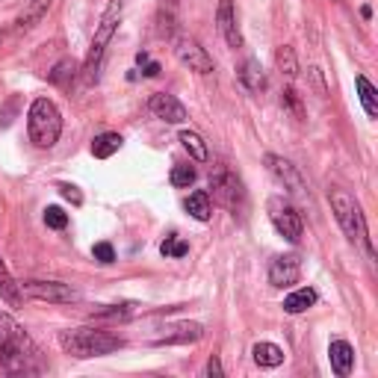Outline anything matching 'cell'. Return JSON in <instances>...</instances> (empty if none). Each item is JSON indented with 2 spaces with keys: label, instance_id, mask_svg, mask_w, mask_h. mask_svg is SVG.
I'll return each mask as SVG.
<instances>
[{
  "label": "cell",
  "instance_id": "8",
  "mask_svg": "<svg viewBox=\"0 0 378 378\" xmlns=\"http://www.w3.org/2000/svg\"><path fill=\"white\" fill-rule=\"evenodd\" d=\"M24 298H39V302H51V305H71L80 298V293L71 284L62 281H24L18 284Z\"/></svg>",
  "mask_w": 378,
  "mask_h": 378
},
{
  "label": "cell",
  "instance_id": "32",
  "mask_svg": "<svg viewBox=\"0 0 378 378\" xmlns=\"http://www.w3.org/2000/svg\"><path fill=\"white\" fill-rule=\"evenodd\" d=\"M60 192H62L65 201H71L74 207H80V204H83V195H80V189H77L74 183H60Z\"/></svg>",
  "mask_w": 378,
  "mask_h": 378
},
{
  "label": "cell",
  "instance_id": "18",
  "mask_svg": "<svg viewBox=\"0 0 378 378\" xmlns=\"http://www.w3.org/2000/svg\"><path fill=\"white\" fill-rule=\"evenodd\" d=\"M0 298H3L9 307H21V305H24V293H21V287H18L15 278L9 275L3 260H0Z\"/></svg>",
  "mask_w": 378,
  "mask_h": 378
},
{
  "label": "cell",
  "instance_id": "26",
  "mask_svg": "<svg viewBox=\"0 0 378 378\" xmlns=\"http://www.w3.org/2000/svg\"><path fill=\"white\" fill-rule=\"evenodd\" d=\"M74 74H77V62L74 60H62L53 65V71H48V80L53 86H69L74 80Z\"/></svg>",
  "mask_w": 378,
  "mask_h": 378
},
{
  "label": "cell",
  "instance_id": "19",
  "mask_svg": "<svg viewBox=\"0 0 378 378\" xmlns=\"http://www.w3.org/2000/svg\"><path fill=\"white\" fill-rule=\"evenodd\" d=\"M316 290H314V287H302V290H296V293H290V296H287L284 298V310H287V314H305V310H310V307H314L316 305Z\"/></svg>",
  "mask_w": 378,
  "mask_h": 378
},
{
  "label": "cell",
  "instance_id": "6",
  "mask_svg": "<svg viewBox=\"0 0 378 378\" xmlns=\"http://www.w3.org/2000/svg\"><path fill=\"white\" fill-rule=\"evenodd\" d=\"M210 189H213L216 201L222 207L233 210V213L246 207V186H242V181L231 169H219L216 174H210Z\"/></svg>",
  "mask_w": 378,
  "mask_h": 378
},
{
  "label": "cell",
  "instance_id": "30",
  "mask_svg": "<svg viewBox=\"0 0 378 378\" xmlns=\"http://www.w3.org/2000/svg\"><path fill=\"white\" fill-rule=\"evenodd\" d=\"M281 95H284V98H281V104H284L287 109H293V113H296L298 118H302V116H305V109H302V98L296 95V89H284Z\"/></svg>",
  "mask_w": 378,
  "mask_h": 378
},
{
  "label": "cell",
  "instance_id": "9",
  "mask_svg": "<svg viewBox=\"0 0 378 378\" xmlns=\"http://www.w3.org/2000/svg\"><path fill=\"white\" fill-rule=\"evenodd\" d=\"M263 163H266V169H269V174H272L275 181L281 183L290 195H296V198H307V183H305V177H302V172H298L290 160H284L281 154H266Z\"/></svg>",
  "mask_w": 378,
  "mask_h": 378
},
{
  "label": "cell",
  "instance_id": "16",
  "mask_svg": "<svg viewBox=\"0 0 378 378\" xmlns=\"http://www.w3.org/2000/svg\"><path fill=\"white\" fill-rule=\"evenodd\" d=\"M328 361H331V370H334L340 378H346V375L352 372V366H354V349H352V343H346V340H331Z\"/></svg>",
  "mask_w": 378,
  "mask_h": 378
},
{
  "label": "cell",
  "instance_id": "12",
  "mask_svg": "<svg viewBox=\"0 0 378 378\" xmlns=\"http://www.w3.org/2000/svg\"><path fill=\"white\" fill-rule=\"evenodd\" d=\"M298 278H302V260L296 258V254H284V258H275L272 266H269V284L272 287H293L298 284Z\"/></svg>",
  "mask_w": 378,
  "mask_h": 378
},
{
  "label": "cell",
  "instance_id": "11",
  "mask_svg": "<svg viewBox=\"0 0 378 378\" xmlns=\"http://www.w3.org/2000/svg\"><path fill=\"white\" fill-rule=\"evenodd\" d=\"M163 334L154 340V346H174V343H198L204 337V325H198V322H172V325L160 328Z\"/></svg>",
  "mask_w": 378,
  "mask_h": 378
},
{
  "label": "cell",
  "instance_id": "31",
  "mask_svg": "<svg viewBox=\"0 0 378 378\" xmlns=\"http://www.w3.org/2000/svg\"><path fill=\"white\" fill-rule=\"evenodd\" d=\"M92 254H95V260L104 263V266H109V263L116 260V249L109 246V242H98V246L92 249Z\"/></svg>",
  "mask_w": 378,
  "mask_h": 378
},
{
  "label": "cell",
  "instance_id": "14",
  "mask_svg": "<svg viewBox=\"0 0 378 378\" xmlns=\"http://www.w3.org/2000/svg\"><path fill=\"white\" fill-rule=\"evenodd\" d=\"M151 113L157 118H163L165 125H181V121H186V107L169 92L151 95Z\"/></svg>",
  "mask_w": 378,
  "mask_h": 378
},
{
  "label": "cell",
  "instance_id": "15",
  "mask_svg": "<svg viewBox=\"0 0 378 378\" xmlns=\"http://www.w3.org/2000/svg\"><path fill=\"white\" fill-rule=\"evenodd\" d=\"M48 9H51V0H24V6H21V12L15 18V33H30L48 15Z\"/></svg>",
  "mask_w": 378,
  "mask_h": 378
},
{
  "label": "cell",
  "instance_id": "34",
  "mask_svg": "<svg viewBox=\"0 0 378 378\" xmlns=\"http://www.w3.org/2000/svg\"><path fill=\"white\" fill-rule=\"evenodd\" d=\"M204 372L210 375V378H222V363H219V358L213 354V358L207 361V366H204Z\"/></svg>",
  "mask_w": 378,
  "mask_h": 378
},
{
  "label": "cell",
  "instance_id": "2",
  "mask_svg": "<svg viewBox=\"0 0 378 378\" xmlns=\"http://www.w3.org/2000/svg\"><path fill=\"white\" fill-rule=\"evenodd\" d=\"M60 349L71 358H104V354H113L118 349H125V340L113 331L104 328H69L60 331Z\"/></svg>",
  "mask_w": 378,
  "mask_h": 378
},
{
  "label": "cell",
  "instance_id": "24",
  "mask_svg": "<svg viewBox=\"0 0 378 378\" xmlns=\"http://www.w3.org/2000/svg\"><path fill=\"white\" fill-rule=\"evenodd\" d=\"M275 65H278V71H281V77H287V80H296L298 60H296V51L290 48V44H281V48L275 51Z\"/></svg>",
  "mask_w": 378,
  "mask_h": 378
},
{
  "label": "cell",
  "instance_id": "25",
  "mask_svg": "<svg viewBox=\"0 0 378 378\" xmlns=\"http://www.w3.org/2000/svg\"><path fill=\"white\" fill-rule=\"evenodd\" d=\"M181 142H183V148L192 154V160L198 163H207L210 160V151H207V142L198 136L195 130H181Z\"/></svg>",
  "mask_w": 378,
  "mask_h": 378
},
{
  "label": "cell",
  "instance_id": "10",
  "mask_svg": "<svg viewBox=\"0 0 378 378\" xmlns=\"http://www.w3.org/2000/svg\"><path fill=\"white\" fill-rule=\"evenodd\" d=\"M174 57H177V62H181V65H186L189 71H198V74L213 71V57H210V53L192 36L174 39Z\"/></svg>",
  "mask_w": 378,
  "mask_h": 378
},
{
  "label": "cell",
  "instance_id": "27",
  "mask_svg": "<svg viewBox=\"0 0 378 378\" xmlns=\"http://www.w3.org/2000/svg\"><path fill=\"white\" fill-rule=\"evenodd\" d=\"M160 254H163V258H186L189 246H186L183 240H177V237H165L160 242Z\"/></svg>",
  "mask_w": 378,
  "mask_h": 378
},
{
  "label": "cell",
  "instance_id": "29",
  "mask_svg": "<svg viewBox=\"0 0 378 378\" xmlns=\"http://www.w3.org/2000/svg\"><path fill=\"white\" fill-rule=\"evenodd\" d=\"M192 183H195V169H192V165H174V169H172V186L186 189Z\"/></svg>",
  "mask_w": 378,
  "mask_h": 378
},
{
  "label": "cell",
  "instance_id": "4",
  "mask_svg": "<svg viewBox=\"0 0 378 378\" xmlns=\"http://www.w3.org/2000/svg\"><path fill=\"white\" fill-rule=\"evenodd\" d=\"M328 201H331V210H334V216H337V222H340L343 233H346L352 242L363 246L370 258H375L372 242H370V231H366V219H363V213H361V204L354 201L346 189H331V192H328Z\"/></svg>",
  "mask_w": 378,
  "mask_h": 378
},
{
  "label": "cell",
  "instance_id": "13",
  "mask_svg": "<svg viewBox=\"0 0 378 378\" xmlns=\"http://www.w3.org/2000/svg\"><path fill=\"white\" fill-rule=\"evenodd\" d=\"M216 24H219L222 39L228 42V48H242V33H240V24H237V9H233V0H219Z\"/></svg>",
  "mask_w": 378,
  "mask_h": 378
},
{
  "label": "cell",
  "instance_id": "28",
  "mask_svg": "<svg viewBox=\"0 0 378 378\" xmlns=\"http://www.w3.org/2000/svg\"><path fill=\"white\" fill-rule=\"evenodd\" d=\"M44 225L53 231H65L69 228V213H65L62 207H48L44 210Z\"/></svg>",
  "mask_w": 378,
  "mask_h": 378
},
{
  "label": "cell",
  "instance_id": "17",
  "mask_svg": "<svg viewBox=\"0 0 378 378\" xmlns=\"http://www.w3.org/2000/svg\"><path fill=\"white\" fill-rule=\"evenodd\" d=\"M237 77H240V83L249 89V92H260V89L266 86V74H263V65L254 60V57H249L246 62L240 65V71H237Z\"/></svg>",
  "mask_w": 378,
  "mask_h": 378
},
{
  "label": "cell",
  "instance_id": "5",
  "mask_svg": "<svg viewBox=\"0 0 378 378\" xmlns=\"http://www.w3.org/2000/svg\"><path fill=\"white\" fill-rule=\"evenodd\" d=\"M121 6H125L121 0H113V3H109V9L104 12V18H101V24L95 27L92 48H89L86 60H83V77H86V83H95V80H98V69H101V60H104V53H107V44L113 42L116 30H118Z\"/></svg>",
  "mask_w": 378,
  "mask_h": 378
},
{
  "label": "cell",
  "instance_id": "20",
  "mask_svg": "<svg viewBox=\"0 0 378 378\" xmlns=\"http://www.w3.org/2000/svg\"><path fill=\"white\" fill-rule=\"evenodd\" d=\"M186 213L198 219V222H210V216H213V207H210V192H204V189H198V192H192L183 201Z\"/></svg>",
  "mask_w": 378,
  "mask_h": 378
},
{
  "label": "cell",
  "instance_id": "1",
  "mask_svg": "<svg viewBox=\"0 0 378 378\" xmlns=\"http://www.w3.org/2000/svg\"><path fill=\"white\" fill-rule=\"evenodd\" d=\"M0 363L9 372H30L39 363V349L9 314H0Z\"/></svg>",
  "mask_w": 378,
  "mask_h": 378
},
{
  "label": "cell",
  "instance_id": "22",
  "mask_svg": "<svg viewBox=\"0 0 378 378\" xmlns=\"http://www.w3.org/2000/svg\"><path fill=\"white\" fill-rule=\"evenodd\" d=\"M354 86H358V98H361L363 113L370 116V118H378V92H375V86L366 80L363 74L354 77Z\"/></svg>",
  "mask_w": 378,
  "mask_h": 378
},
{
  "label": "cell",
  "instance_id": "23",
  "mask_svg": "<svg viewBox=\"0 0 378 378\" xmlns=\"http://www.w3.org/2000/svg\"><path fill=\"white\" fill-rule=\"evenodd\" d=\"M121 133H101V136H95L92 139V154L98 160H109L113 154L121 148Z\"/></svg>",
  "mask_w": 378,
  "mask_h": 378
},
{
  "label": "cell",
  "instance_id": "33",
  "mask_svg": "<svg viewBox=\"0 0 378 378\" xmlns=\"http://www.w3.org/2000/svg\"><path fill=\"white\" fill-rule=\"evenodd\" d=\"M136 62L142 65V74H145V77H157L160 74V65L154 62L148 53H136Z\"/></svg>",
  "mask_w": 378,
  "mask_h": 378
},
{
  "label": "cell",
  "instance_id": "3",
  "mask_svg": "<svg viewBox=\"0 0 378 378\" xmlns=\"http://www.w3.org/2000/svg\"><path fill=\"white\" fill-rule=\"evenodd\" d=\"M27 133H30V142L42 151L53 148L62 136V116L53 101L48 98H36L30 104V113H27Z\"/></svg>",
  "mask_w": 378,
  "mask_h": 378
},
{
  "label": "cell",
  "instance_id": "7",
  "mask_svg": "<svg viewBox=\"0 0 378 378\" xmlns=\"http://www.w3.org/2000/svg\"><path fill=\"white\" fill-rule=\"evenodd\" d=\"M266 210H269V222L275 225V231L281 233L287 242H298V240H302V231H305L302 216H298V210L290 201H284V198H269Z\"/></svg>",
  "mask_w": 378,
  "mask_h": 378
},
{
  "label": "cell",
  "instance_id": "21",
  "mask_svg": "<svg viewBox=\"0 0 378 378\" xmlns=\"http://www.w3.org/2000/svg\"><path fill=\"white\" fill-rule=\"evenodd\" d=\"M251 354H254V363L266 366V370H272V366H281L284 363V349L275 346V343H258V346L251 349Z\"/></svg>",
  "mask_w": 378,
  "mask_h": 378
}]
</instances>
